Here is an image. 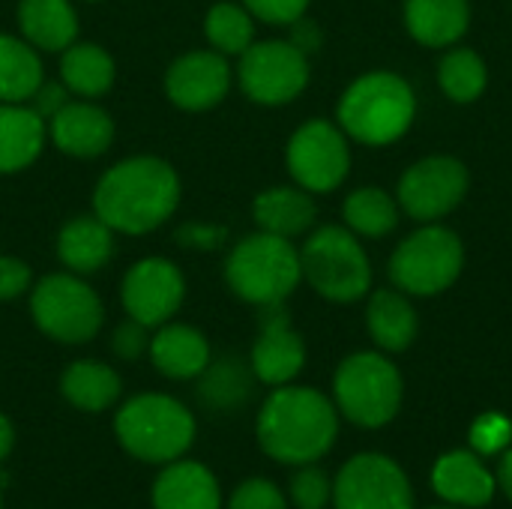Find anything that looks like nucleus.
<instances>
[{"label": "nucleus", "instance_id": "1", "mask_svg": "<svg viewBox=\"0 0 512 509\" xmlns=\"http://www.w3.org/2000/svg\"><path fill=\"white\" fill-rule=\"evenodd\" d=\"M180 177L159 156H129L111 165L93 186V213L117 234H150L180 204Z\"/></svg>", "mask_w": 512, "mask_h": 509}, {"label": "nucleus", "instance_id": "2", "mask_svg": "<svg viewBox=\"0 0 512 509\" xmlns=\"http://www.w3.org/2000/svg\"><path fill=\"white\" fill-rule=\"evenodd\" d=\"M339 438V411L315 387H273L255 417V441L279 465H312L324 459Z\"/></svg>", "mask_w": 512, "mask_h": 509}, {"label": "nucleus", "instance_id": "3", "mask_svg": "<svg viewBox=\"0 0 512 509\" xmlns=\"http://www.w3.org/2000/svg\"><path fill=\"white\" fill-rule=\"evenodd\" d=\"M111 429L123 453L159 468L183 459L198 438V423L189 405L156 390L120 402Z\"/></svg>", "mask_w": 512, "mask_h": 509}, {"label": "nucleus", "instance_id": "4", "mask_svg": "<svg viewBox=\"0 0 512 509\" xmlns=\"http://www.w3.org/2000/svg\"><path fill=\"white\" fill-rule=\"evenodd\" d=\"M417 114L411 84L396 72H366L339 99V126L348 138L384 147L399 141Z\"/></svg>", "mask_w": 512, "mask_h": 509}, {"label": "nucleus", "instance_id": "5", "mask_svg": "<svg viewBox=\"0 0 512 509\" xmlns=\"http://www.w3.org/2000/svg\"><path fill=\"white\" fill-rule=\"evenodd\" d=\"M303 279L300 249L276 234L255 231L234 243L225 258V282L228 288L258 309L285 303Z\"/></svg>", "mask_w": 512, "mask_h": 509}, {"label": "nucleus", "instance_id": "6", "mask_svg": "<svg viewBox=\"0 0 512 509\" xmlns=\"http://www.w3.org/2000/svg\"><path fill=\"white\" fill-rule=\"evenodd\" d=\"M405 384L396 363L375 351L345 357L333 375V405L339 417L360 429H384L402 408Z\"/></svg>", "mask_w": 512, "mask_h": 509}, {"label": "nucleus", "instance_id": "7", "mask_svg": "<svg viewBox=\"0 0 512 509\" xmlns=\"http://www.w3.org/2000/svg\"><path fill=\"white\" fill-rule=\"evenodd\" d=\"M303 279L330 303H357L372 288V264L354 231L324 225L300 249Z\"/></svg>", "mask_w": 512, "mask_h": 509}, {"label": "nucleus", "instance_id": "8", "mask_svg": "<svg viewBox=\"0 0 512 509\" xmlns=\"http://www.w3.org/2000/svg\"><path fill=\"white\" fill-rule=\"evenodd\" d=\"M30 318L42 336L60 345H87L105 324L102 297L78 273H48L30 288Z\"/></svg>", "mask_w": 512, "mask_h": 509}, {"label": "nucleus", "instance_id": "9", "mask_svg": "<svg viewBox=\"0 0 512 509\" xmlns=\"http://www.w3.org/2000/svg\"><path fill=\"white\" fill-rule=\"evenodd\" d=\"M465 267V246L456 231L426 225L402 240L390 258V279L399 291L414 297H435L447 291Z\"/></svg>", "mask_w": 512, "mask_h": 509}, {"label": "nucleus", "instance_id": "10", "mask_svg": "<svg viewBox=\"0 0 512 509\" xmlns=\"http://www.w3.org/2000/svg\"><path fill=\"white\" fill-rule=\"evenodd\" d=\"M243 93L258 105H288L309 84V54L291 39L252 42L237 63Z\"/></svg>", "mask_w": 512, "mask_h": 509}, {"label": "nucleus", "instance_id": "11", "mask_svg": "<svg viewBox=\"0 0 512 509\" xmlns=\"http://www.w3.org/2000/svg\"><path fill=\"white\" fill-rule=\"evenodd\" d=\"M288 171L294 183L312 195L333 192L345 183L351 171V147L342 126L330 120H306L288 141L285 150Z\"/></svg>", "mask_w": 512, "mask_h": 509}, {"label": "nucleus", "instance_id": "12", "mask_svg": "<svg viewBox=\"0 0 512 509\" xmlns=\"http://www.w3.org/2000/svg\"><path fill=\"white\" fill-rule=\"evenodd\" d=\"M333 509H417L399 462L381 453L351 456L333 480Z\"/></svg>", "mask_w": 512, "mask_h": 509}, {"label": "nucleus", "instance_id": "13", "mask_svg": "<svg viewBox=\"0 0 512 509\" xmlns=\"http://www.w3.org/2000/svg\"><path fill=\"white\" fill-rule=\"evenodd\" d=\"M186 300V279L168 258L150 255L135 261L120 282V303L126 315L150 330L171 321Z\"/></svg>", "mask_w": 512, "mask_h": 509}, {"label": "nucleus", "instance_id": "14", "mask_svg": "<svg viewBox=\"0 0 512 509\" xmlns=\"http://www.w3.org/2000/svg\"><path fill=\"white\" fill-rule=\"evenodd\" d=\"M468 192V168L453 156L414 162L399 180V204L417 222H435L453 213Z\"/></svg>", "mask_w": 512, "mask_h": 509}, {"label": "nucleus", "instance_id": "15", "mask_svg": "<svg viewBox=\"0 0 512 509\" xmlns=\"http://www.w3.org/2000/svg\"><path fill=\"white\" fill-rule=\"evenodd\" d=\"M234 72L225 54L213 48H192L180 54L165 72V96L180 111H210L231 90Z\"/></svg>", "mask_w": 512, "mask_h": 509}, {"label": "nucleus", "instance_id": "16", "mask_svg": "<svg viewBox=\"0 0 512 509\" xmlns=\"http://www.w3.org/2000/svg\"><path fill=\"white\" fill-rule=\"evenodd\" d=\"M303 366H306V342L291 327L285 303L264 306L258 318V336L249 354V369L255 381L267 387H285L294 384Z\"/></svg>", "mask_w": 512, "mask_h": 509}, {"label": "nucleus", "instance_id": "17", "mask_svg": "<svg viewBox=\"0 0 512 509\" xmlns=\"http://www.w3.org/2000/svg\"><path fill=\"white\" fill-rule=\"evenodd\" d=\"M48 138L72 159H96L114 144V120L93 99H69L48 120Z\"/></svg>", "mask_w": 512, "mask_h": 509}, {"label": "nucleus", "instance_id": "18", "mask_svg": "<svg viewBox=\"0 0 512 509\" xmlns=\"http://www.w3.org/2000/svg\"><path fill=\"white\" fill-rule=\"evenodd\" d=\"M153 509H222V486L216 474L198 459H174L162 465L150 486Z\"/></svg>", "mask_w": 512, "mask_h": 509}, {"label": "nucleus", "instance_id": "19", "mask_svg": "<svg viewBox=\"0 0 512 509\" xmlns=\"http://www.w3.org/2000/svg\"><path fill=\"white\" fill-rule=\"evenodd\" d=\"M147 357L153 369L168 381H198L213 363V348L198 327L165 321L153 330Z\"/></svg>", "mask_w": 512, "mask_h": 509}, {"label": "nucleus", "instance_id": "20", "mask_svg": "<svg viewBox=\"0 0 512 509\" xmlns=\"http://www.w3.org/2000/svg\"><path fill=\"white\" fill-rule=\"evenodd\" d=\"M432 489L441 501L453 507L477 509L486 507L495 492V474L483 465V459L474 450H453L444 453L432 468Z\"/></svg>", "mask_w": 512, "mask_h": 509}, {"label": "nucleus", "instance_id": "21", "mask_svg": "<svg viewBox=\"0 0 512 509\" xmlns=\"http://www.w3.org/2000/svg\"><path fill=\"white\" fill-rule=\"evenodd\" d=\"M114 234L96 213L72 216L57 234V258L69 273L93 276L114 258Z\"/></svg>", "mask_w": 512, "mask_h": 509}, {"label": "nucleus", "instance_id": "22", "mask_svg": "<svg viewBox=\"0 0 512 509\" xmlns=\"http://www.w3.org/2000/svg\"><path fill=\"white\" fill-rule=\"evenodd\" d=\"M15 24L18 36H24L39 54H60L78 39V12L72 0H18Z\"/></svg>", "mask_w": 512, "mask_h": 509}, {"label": "nucleus", "instance_id": "23", "mask_svg": "<svg viewBox=\"0 0 512 509\" xmlns=\"http://www.w3.org/2000/svg\"><path fill=\"white\" fill-rule=\"evenodd\" d=\"M48 141V123L27 102H0V174L30 168Z\"/></svg>", "mask_w": 512, "mask_h": 509}, {"label": "nucleus", "instance_id": "24", "mask_svg": "<svg viewBox=\"0 0 512 509\" xmlns=\"http://www.w3.org/2000/svg\"><path fill=\"white\" fill-rule=\"evenodd\" d=\"M252 216H255L258 231L294 240L315 225L318 207L312 201V192L300 186H270L255 195Z\"/></svg>", "mask_w": 512, "mask_h": 509}, {"label": "nucleus", "instance_id": "25", "mask_svg": "<svg viewBox=\"0 0 512 509\" xmlns=\"http://www.w3.org/2000/svg\"><path fill=\"white\" fill-rule=\"evenodd\" d=\"M60 396L84 414H102L120 405L123 378L111 363L102 360H75L60 375Z\"/></svg>", "mask_w": 512, "mask_h": 509}, {"label": "nucleus", "instance_id": "26", "mask_svg": "<svg viewBox=\"0 0 512 509\" xmlns=\"http://www.w3.org/2000/svg\"><path fill=\"white\" fill-rule=\"evenodd\" d=\"M408 33L429 48H447L468 33L471 3L468 0H405Z\"/></svg>", "mask_w": 512, "mask_h": 509}, {"label": "nucleus", "instance_id": "27", "mask_svg": "<svg viewBox=\"0 0 512 509\" xmlns=\"http://www.w3.org/2000/svg\"><path fill=\"white\" fill-rule=\"evenodd\" d=\"M114 57L96 42H72L60 51V81L78 99H99L114 87Z\"/></svg>", "mask_w": 512, "mask_h": 509}, {"label": "nucleus", "instance_id": "28", "mask_svg": "<svg viewBox=\"0 0 512 509\" xmlns=\"http://www.w3.org/2000/svg\"><path fill=\"white\" fill-rule=\"evenodd\" d=\"M366 330L375 339V345L384 351L399 354L411 348L417 339L420 321L405 291H375L366 306Z\"/></svg>", "mask_w": 512, "mask_h": 509}, {"label": "nucleus", "instance_id": "29", "mask_svg": "<svg viewBox=\"0 0 512 509\" xmlns=\"http://www.w3.org/2000/svg\"><path fill=\"white\" fill-rule=\"evenodd\" d=\"M42 81V54L24 36L0 33V102H27Z\"/></svg>", "mask_w": 512, "mask_h": 509}, {"label": "nucleus", "instance_id": "30", "mask_svg": "<svg viewBox=\"0 0 512 509\" xmlns=\"http://www.w3.org/2000/svg\"><path fill=\"white\" fill-rule=\"evenodd\" d=\"M207 45L225 57H240L255 42V18L243 3L219 0L204 15Z\"/></svg>", "mask_w": 512, "mask_h": 509}, {"label": "nucleus", "instance_id": "31", "mask_svg": "<svg viewBox=\"0 0 512 509\" xmlns=\"http://www.w3.org/2000/svg\"><path fill=\"white\" fill-rule=\"evenodd\" d=\"M255 375L240 360H216L198 378V396L213 411H234L249 402Z\"/></svg>", "mask_w": 512, "mask_h": 509}, {"label": "nucleus", "instance_id": "32", "mask_svg": "<svg viewBox=\"0 0 512 509\" xmlns=\"http://www.w3.org/2000/svg\"><path fill=\"white\" fill-rule=\"evenodd\" d=\"M342 216H345V228L360 237H387L399 222L396 201L390 198V192L378 186L354 189L342 204Z\"/></svg>", "mask_w": 512, "mask_h": 509}, {"label": "nucleus", "instance_id": "33", "mask_svg": "<svg viewBox=\"0 0 512 509\" xmlns=\"http://www.w3.org/2000/svg\"><path fill=\"white\" fill-rule=\"evenodd\" d=\"M438 81H441V90L453 102L465 105V102H474V99L483 96L489 72H486V63H483V57L477 51L453 48L438 63Z\"/></svg>", "mask_w": 512, "mask_h": 509}, {"label": "nucleus", "instance_id": "34", "mask_svg": "<svg viewBox=\"0 0 512 509\" xmlns=\"http://www.w3.org/2000/svg\"><path fill=\"white\" fill-rule=\"evenodd\" d=\"M333 501V480L312 465H297V471L288 480V504L294 509H327Z\"/></svg>", "mask_w": 512, "mask_h": 509}, {"label": "nucleus", "instance_id": "35", "mask_svg": "<svg viewBox=\"0 0 512 509\" xmlns=\"http://www.w3.org/2000/svg\"><path fill=\"white\" fill-rule=\"evenodd\" d=\"M222 509H288V495L267 477H249L234 486Z\"/></svg>", "mask_w": 512, "mask_h": 509}, {"label": "nucleus", "instance_id": "36", "mask_svg": "<svg viewBox=\"0 0 512 509\" xmlns=\"http://www.w3.org/2000/svg\"><path fill=\"white\" fill-rule=\"evenodd\" d=\"M468 441L474 447L477 456H501L507 447H512V423L510 417L504 414H483L474 420L471 432H468Z\"/></svg>", "mask_w": 512, "mask_h": 509}, {"label": "nucleus", "instance_id": "37", "mask_svg": "<svg viewBox=\"0 0 512 509\" xmlns=\"http://www.w3.org/2000/svg\"><path fill=\"white\" fill-rule=\"evenodd\" d=\"M150 348V327L126 318L120 327H114L111 333V354L123 363H135L147 354Z\"/></svg>", "mask_w": 512, "mask_h": 509}, {"label": "nucleus", "instance_id": "38", "mask_svg": "<svg viewBox=\"0 0 512 509\" xmlns=\"http://www.w3.org/2000/svg\"><path fill=\"white\" fill-rule=\"evenodd\" d=\"M255 21H264V24H294L306 15L309 9V0H240Z\"/></svg>", "mask_w": 512, "mask_h": 509}, {"label": "nucleus", "instance_id": "39", "mask_svg": "<svg viewBox=\"0 0 512 509\" xmlns=\"http://www.w3.org/2000/svg\"><path fill=\"white\" fill-rule=\"evenodd\" d=\"M30 288H33L30 264L15 255H0V303L24 297L30 294Z\"/></svg>", "mask_w": 512, "mask_h": 509}, {"label": "nucleus", "instance_id": "40", "mask_svg": "<svg viewBox=\"0 0 512 509\" xmlns=\"http://www.w3.org/2000/svg\"><path fill=\"white\" fill-rule=\"evenodd\" d=\"M69 99H72V93L66 90V84H63V81H48V78H45V81L36 87V93L27 99V105H30V108H33V111L48 123V120H51V117H54V114L69 102Z\"/></svg>", "mask_w": 512, "mask_h": 509}, {"label": "nucleus", "instance_id": "41", "mask_svg": "<svg viewBox=\"0 0 512 509\" xmlns=\"http://www.w3.org/2000/svg\"><path fill=\"white\" fill-rule=\"evenodd\" d=\"M225 240V228L204 225V222H189L177 231V243L189 249H216Z\"/></svg>", "mask_w": 512, "mask_h": 509}, {"label": "nucleus", "instance_id": "42", "mask_svg": "<svg viewBox=\"0 0 512 509\" xmlns=\"http://www.w3.org/2000/svg\"><path fill=\"white\" fill-rule=\"evenodd\" d=\"M294 30H291V42L303 51V54H312L318 45H321V33H318V27L312 24V21H294L291 24Z\"/></svg>", "mask_w": 512, "mask_h": 509}, {"label": "nucleus", "instance_id": "43", "mask_svg": "<svg viewBox=\"0 0 512 509\" xmlns=\"http://www.w3.org/2000/svg\"><path fill=\"white\" fill-rule=\"evenodd\" d=\"M495 483H498V489L512 501V447H507L501 453V462H498V471H495Z\"/></svg>", "mask_w": 512, "mask_h": 509}, {"label": "nucleus", "instance_id": "44", "mask_svg": "<svg viewBox=\"0 0 512 509\" xmlns=\"http://www.w3.org/2000/svg\"><path fill=\"white\" fill-rule=\"evenodd\" d=\"M12 447H15V426H12V420L0 411V465L12 456Z\"/></svg>", "mask_w": 512, "mask_h": 509}, {"label": "nucleus", "instance_id": "45", "mask_svg": "<svg viewBox=\"0 0 512 509\" xmlns=\"http://www.w3.org/2000/svg\"><path fill=\"white\" fill-rule=\"evenodd\" d=\"M429 509H465V507H453V504H447V507H429Z\"/></svg>", "mask_w": 512, "mask_h": 509}, {"label": "nucleus", "instance_id": "46", "mask_svg": "<svg viewBox=\"0 0 512 509\" xmlns=\"http://www.w3.org/2000/svg\"><path fill=\"white\" fill-rule=\"evenodd\" d=\"M0 509H3V489H0Z\"/></svg>", "mask_w": 512, "mask_h": 509}, {"label": "nucleus", "instance_id": "47", "mask_svg": "<svg viewBox=\"0 0 512 509\" xmlns=\"http://www.w3.org/2000/svg\"><path fill=\"white\" fill-rule=\"evenodd\" d=\"M87 3H99V0H87Z\"/></svg>", "mask_w": 512, "mask_h": 509}]
</instances>
